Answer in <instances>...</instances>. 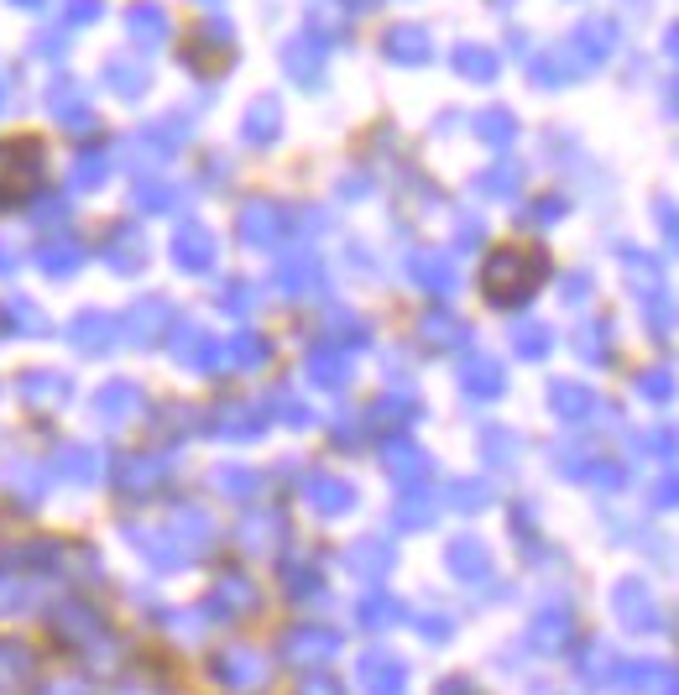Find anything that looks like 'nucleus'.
Returning <instances> with one entry per match:
<instances>
[{"mask_svg": "<svg viewBox=\"0 0 679 695\" xmlns=\"http://www.w3.org/2000/svg\"><path fill=\"white\" fill-rule=\"evenodd\" d=\"M533 272H539V262L523 256V252L492 256V267H486V293H492L496 304H518L523 293H533Z\"/></svg>", "mask_w": 679, "mask_h": 695, "instance_id": "obj_1", "label": "nucleus"}, {"mask_svg": "<svg viewBox=\"0 0 679 695\" xmlns=\"http://www.w3.org/2000/svg\"><path fill=\"white\" fill-rule=\"evenodd\" d=\"M382 48H387V58H392V63L413 68V63H424L429 52H434V42H429V32H424V27H392Z\"/></svg>", "mask_w": 679, "mask_h": 695, "instance_id": "obj_2", "label": "nucleus"}, {"mask_svg": "<svg viewBox=\"0 0 679 695\" xmlns=\"http://www.w3.org/2000/svg\"><path fill=\"white\" fill-rule=\"evenodd\" d=\"M283 63L293 68V79H298V85H319L324 48H319V42H314V32H308V37H293L288 48H283Z\"/></svg>", "mask_w": 679, "mask_h": 695, "instance_id": "obj_3", "label": "nucleus"}, {"mask_svg": "<svg viewBox=\"0 0 679 695\" xmlns=\"http://www.w3.org/2000/svg\"><path fill=\"white\" fill-rule=\"evenodd\" d=\"M617 21H607V17H596V21H585V27H580L575 37H570V48L580 52V58H585V63H596V58H607L611 48H617Z\"/></svg>", "mask_w": 679, "mask_h": 695, "instance_id": "obj_4", "label": "nucleus"}, {"mask_svg": "<svg viewBox=\"0 0 679 695\" xmlns=\"http://www.w3.org/2000/svg\"><path fill=\"white\" fill-rule=\"evenodd\" d=\"M450 63H455L465 79H492V74H496V52L481 48V42H460V48L450 52Z\"/></svg>", "mask_w": 679, "mask_h": 695, "instance_id": "obj_5", "label": "nucleus"}, {"mask_svg": "<svg viewBox=\"0 0 679 695\" xmlns=\"http://www.w3.org/2000/svg\"><path fill=\"white\" fill-rule=\"evenodd\" d=\"M277 221H283V215H277L272 204H252V209L240 215V231H246V241L267 246V241H277V236H272V231H277Z\"/></svg>", "mask_w": 679, "mask_h": 695, "instance_id": "obj_6", "label": "nucleus"}, {"mask_svg": "<svg viewBox=\"0 0 679 695\" xmlns=\"http://www.w3.org/2000/svg\"><path fill=\"white\" fill-rule=\"evenodd\" d=\"M131 32L141 37V42H163V37H168L163 6H131Z\"/></svg>", "mask_w": 679, "mask_h": 695, "instance_id": "obj_7", "label": "nucleus"}, {"mask_svg": "<svg viewBox=\"0 0 679 695\" xmlns=\"http://www.w3.org/2000/svg\"><path fill=\"white\" fill-rule=\"evenodd\" d=\"M178 262H184V267H209V262H215V241L204 236V231H184V236H178Z\"/></svg>", "mask_w": 679, "mask_h": 695, "instance_id": "obj_8", "label": "nucleus"}, {"mask_svg": "<svg viewBox=\"0 0 679 695\" xmlns=\"http://www.w3.org/2000/svg\"><path fill=\"white\" fill-rule=\"evenodd\" d=\"M246 136H252V141H272V136H277V105L272 100L256 105L252 120H246Z\"/></svg>", "mask_w": 679, "mask_h": 695, "instance_id": "obj_9", "label": "nucleus"}, {"mask_svg": "<svg viewBox=\"0 0 679 695\" xmlns=\"http://www.w3.org/2000/svg\"><path fill=\"white\" fill-rule=\"evenodd\" d=\"M465 388L471 392H496L502 388V372H496L492 361H475V366H465Z\"/></svg>", "mask_w": 679, "mask_h": 695, "instance_id": "obj_10", "label": "nucleus"}, {"mask_svg": "<svg viewBox=\"0 0 679 695\" xmlns=\"http://www.w3.org/2000/svg\"><path fill=\"white\" fill-rule=\"evenodd\" d=\"M413 267H419V283H424V288H450V267H444L440 256H419Z\"/></svg>", "mask_w": 679, "mask_h": 695, "instance_id": "obj_11", "label": "nucleus"}, {"mask_svg": "<svg viewBox=\"0 0 679 695\" xmlns=\"http://www.w3.org/2000/svg\"><path fill=\"white\" fill-rule=\"evenodd\" d=\"M518 351H528V356H543V351H549V330H543V324H528V330H518Z\"/></svg>", "mask_w": 679, "mask_h": 695, "instance_id": "obj_12", "label": "nucleus"}, {"mask_svg": "<svg viewBox=\"0 0 679 695\" xmlns=\"http://www.w3.org/2000/svg\"><path fill=\"white\" fill-rule=\"evenodd\" d=\"M481 136H486V141H508V136H512V116H508V110L481 116Z\"/></svg>", "mask_w": 679, "mask_h": 695, "instance_id": "obj_13", "label": "nucleus"}, {"mask_svg": "<svg viewBox=\"0 0 679 695\" xmlns=\"http://www.w3.org/2000/svg\"><path fill=\"white\" fill-rule=\"evenodd\" d=\"M42 262H48V267H73V262H79V246H73V241H68V246H58V241H52Z\"/></svg>", "mask_w": 679, "mask_h": 695, "instance_id": "obj_14", "label": "nucleus"}, {"mask_svg": "<svg viewBox=\"0 0 679 695\" xmlns=\"http://www.w3.org/2000/svg\"><path fill=\"white\" fill-rule=\"evenodd\" d=\"M643 392H648V398H669V392H675V376H669V372H648Z\"/></svg>", "mask_w": 679, "mask_h": 695, "instance_id": "obj_15", "label": "nucleus"}, {"mask_svg": "<svg viewBox=\"0 0 679 695\" xmlns=\"http://www.w3.org/2000/svg\"><path fill=\"white\" fill-rule=\"evenodd\" d=\"M663 58H675V63H679V21L663 32Z\"/></svg>", "mask_w": 679, "mask_h": 695, "instance_id": "obj_16", "label": "nucleus"}, {"mask_svg": "<svg viewBox=\"0 0 679 695\" xmlns=\"http://www.w3.org/2000/svg\"><path fill=\"white\" fill-rule=\"evenodd\" d=\"M663 105H669V116H679V74L663 85Z\"/></svg>", "mask_w": 679, "mask_h": 695, "instance_id": "obj_17", "label": "nucleus"}, {"mask_svg": "<svg viewBox=\"0 0 679 695\" xmlns=\"http://www.w3.org/2000/svg\"><path fill=\"white\" fill-rule=\"evenodd\" d=\"M345 6H351V11H376L382 0H345Z\"/></svg>", "mask_w": 679, "mask_h": 695, "instance_id": "obj_18", "label": "nucleus"}]
</instances>
